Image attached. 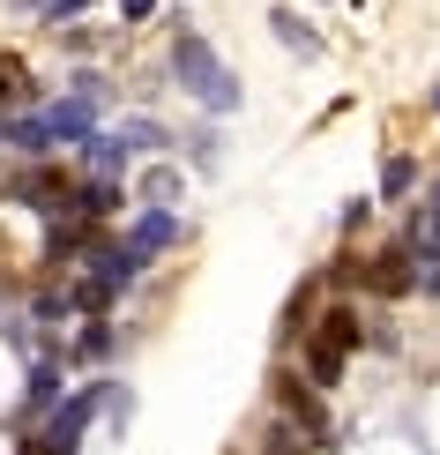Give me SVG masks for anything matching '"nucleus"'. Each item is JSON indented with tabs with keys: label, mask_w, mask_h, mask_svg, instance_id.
Returning <instances> with one entry per match:
<instances>
[{
	"label": "nucleus",
	"mask_w": 440,
	"mask_h": 455,
	"mask_svg": "<svg viewBox=\"0 0 440 455\" xmlns=\"http://www.w3.org/2000/svg\"><path fill=\"white\" fill-rule=\"evenodd\" d=\"M172 60H180V83L195 90V98H209L217 112H232L239 105V90H232V75L217 68V52L209 45H195V37H180V52H172Z\"/></svg>",
	"instance_id": "obj_1"
},
{
	"label": "nucleus",
	"mask_w": 440,
	"mask_h": 455,
	"mask_svg": "<svg viewBox=\"0 0 440 455\" xmlns=\"http://www.w3.org/2000/svg\"><path fill=\"white\" fill-rule=\"evenodd\" d=\"M105 403V388H83V395H68L60 403V419H52L45 433H30V448L23 455H75V441H83V426H90V411Z\"/></svg>",
	"instance_id": "obj_2"
},
{
	"label": "nucleus",
	"mask_w": 440,
	"mask_h": 455,
	"mask_svg": "<svg viewBox=\"0 0 440 455\" xmlns=\"http://www.w3.org/2000/svg\"><path fill=\"white\" fill-rule=\"evenodd\" d=\"M276 411L284 419H292L306 441H329V411H321V395H314V381H306V373H276Z\"/></svg>",
	"instance_id": "obj_3"
},
{
	"label": "nucleus",
	"mask_w": 440,
	"mask_h": 455,
	"mask_svg": "<svg viewBox=\"0 0 440 455\" xmlns=\"http://www.w3.org/2000/svg\"><path fill=\"white\" fill-rule=\"evenodd\" d=\"M358 276H366V291L396 299V291H411V283H418V254H411V246H388V254H373Z\"/></svg>",
	"instance_id": "obj_4"
},
{
	"label": "nucleus",
	"mask_w": 440,
	"mask_h": 455,
	"mask_svg": "<svg viewBox=\"0 0 440 455\" xmlns=\"http://www.w3.org/2000/svg\"><path fill=\"white\" fill-rule=\"evenodd\" d=\"M343 358H351L343 344L314 336V344H306V381H314V388H336V381H343Z\"/></svg>",
	"instance_id": "obj_5"
},
{
	"label": "nucleus",
	"mask_w": 440,
	"mask_h": 455,
	"mask_svg": "<svg viewBox=\"0 0 440 455\" xmlns=\"http://www.w3.org/2000/svg\"><path fill=\"white\" fill-rule=\"evenodd\" d=\"M172 232H180V224H172V210H149L135 232H127V246H135V261H149V254H164L172 246Z\"/></svg>",
	"instance_id": "obj_6"
},
{
	"label": "nucleus",
	"mask_w": 440,
	"mask_h": 455,
	"mask_svg": "<svg viewBox=\"0 0 440 455\" xmlns=\"http://www.w3.org/2000/svg\"><path fill=\"white\" fill-rule=\"evenodd\" d=\"M411 254H440V187H433V195L426 202H418V217H411Z\"/></svg>",
	"instance_id": "obj_7"
},
{
	"label": "nucleus",
	"mask_w": 440,
	"mask_h": 455,
	"mask_svg": "<svg viewBox=\"0 0 440 455\" xmlns=\"http://www.w3.org/2000/svg\"><path fill=\"white\" fill-rule=\"evenodd\" d=\"M306 448H314V441H306L292 419H276V426H269V441H261V455H306Z\"/></svg>",
	"instance_id": "obj_8"
},
{
	"label": "nucleus",
	"mask_w": 440,
	"mask_h": 455,
	"mask_svg": "<svg viewBox=\"0 0 440 455\" xmlns=\"http://www.w3.org/2000/svg\"><path fill=\"white\" fill-rule=\"evenodd\" d=\"M411 180H418V164H411V157H388V164H380V195H388V202H396V195H411Z\"/></svg>",
	"instance_id": "obj_9"
},
{
	"label": "nucleus",
	"mask_w": 440,
	"mask_h": 455,
	"mask_svg": "<svg viewBox=\"0 0 440 455\" xmlns=\"http://www.w3.org/2000/svg\"><path fill=\"white\" fill-rule=\"evenodd\" d=\"M0 98H23V105L37 98V90H30V75L15 68V60H0Z\"/></svg>",
	"instance_id": "obj_10"
},
{
	"label": "nucleus",
	"mask_w": 440,
	"mask_h": 455,
	"mask_svg": "<svg viewBox=\"0 0 440 455\" xmlns=\"http://www.w3.org/2000/svg\"><path fill=\"white\" fill-rule=\"evenodd\" d=\"M52 395H60V373H52V366H37V373H30V411H45Z\"/></svg>",
	"instance_id": "obj_11"
},
{
	"label": "nucleus",
	"mask_w": 440,
	"mask_h": 455,
	"mask_svg": "<svg viewBox=\"0 0 440 455\" xmlns=\"http://www.w3.org/2000/svg\"><path fill=\"white\" fill-rule=\"evenodd\" d=\"M142 195H149V210H172V195H180V180H172V172H157V180L142 187Z\"/></svg>",
	"instance_id": "obj_12"
},
{
	"label": "nucleus",
	"mask_w": 440,
	"mask_h": 455,
	"mask_svg": "<svg viewBox=\"0 0 440 455\" xmlns=\"http://www.w3.org/2000/svg\"><path fill=\"white\" fill-rule=\"evenodd\" d=\"M105 351H112L105 329H83V336H75V358H105Z\"/></svg>",
	"instance_id": "obj_13"
},
{
	"label": "nucleus",
	"mask_w": 440,
	"mask_h": 455,
	"mask_svg": "<svg viewBox=\"0 0 440 455\" xmlns=\"http://www.w3.org/2000/svg\"><path fill=\"white\" fill-rule=\"evenodd\" d=\"M418 283H426V291H440V254H418Z\"/></svg>",
	"instance_id": "obj_14"
},
{
	"label": "nucleus",
	"mask_w": 440,
	"mask_h": 455,
	"mask_svg": "<svg viewBox=\"0 0 440 455\" xmlns=\"http://www.w3.org/2000/svg\"><path fill=\"white\" fill-rule=\"evenodd\" d=\"M120 15H127V23H149V15H157V0H120Z\"/></svg>",
	"instance_id": "obj_15"
}]
</instances>
